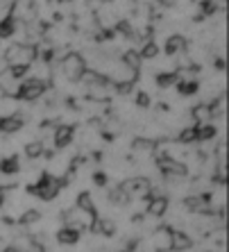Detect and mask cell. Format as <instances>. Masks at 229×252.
<instances>
[{
  "instance_id": "cell-1",
  "label": "cell",
  "mask_w": 229,
  "mask_h": 252,
  "mask_svg": "<svg viewBox=\"0 0 229 252\" xmlns=\"http://www.w3.org/2000/svg\"><path fill=\"white\" fill-rule=\"evenodd\" d=\"M64 184H66V177H57V175H53V173H43V175L39 177V182L32 184L28 191L32 195H36L39 200H43V202H50V200H55L59 195V191H61Z\"/></svg>"
},
{
  "instance_id": "cell-2",
  "label": "cell",
  "mask_w": 229,
  "mask_h": 252,
  "mask_svg": "<svg viewBox=\"0 0 229 252\" xmlns=\"http://www.w3.org/2000/svg\"><path fill=\"white\" fill-rule=\"evenodd\" d=\"M46 91H48L46 80H41V77H29V80H25V82L18 84V89L14 91V95H16L18 100H25V102H34V100H39Z\"/></svg>"
},
{
  "instance_id": "cell-3",
  "label": "cell",
  "mask_w": 229,
  "mask_h": 252,
  "mask_svg": "<svg viewBox=\"0 0 229 252\" xmlns=\"http://www.w3.org/2000/svg\"><path fill=\"white\" fill-rule=\"evenodd\" d=\"M36 55H39V48L32 46V43H14V46L7 48L5 53V59L7 64H32L36 59Z\"/></svg>"
},
{
  "instance_id": "cell-4",
  "label": "cell",
  "mask_w": 229,
  "mask_h": 252,
  "mask_svg": "<svg viewBox=\"0 0 229 252\" xmlns=\"http://www.w3.org/2000/svg\"><path fill=\"white\" fill-rule=\"evenodd\" d=\"M86 59L82 57L80 53H68L64 59H61V73H64L66 80L71 82H80L82 75L86 73Z\"/></svg>"
},
{
  "instance_id": "cell-5",
  "label": "cell",
  "mask_w": 229,
  "mask_h": 252,
  "mask_svg": "<svg viewBox=\"0 0 229 252\" xmlns=\"http://www.w3.org/2000/svg\"><path fill=\"white\" fill-rule=\"evenodd\" d=\"M168 207H171V202H168V198L166 195H147L145 198V214L152 218H161L166 216V211H168Z\"/></svg>"
},
{
  "instance_id": "cell-6",
  "label": "cell",
  "mask_w": 229,
  "mask_h": 252,
  "mask_svg": "<svg viewBox=\"0 0 229 252\" xmlns=\"http://www.w3.org/2000/svg\"><path fill=\"white\" fill-rule=\"evenodd\" d=\"M25 125L23 114H9V116H0V134H16Z\"/></svg>"
},
{
  "instance_id": "cell-7",
  "label": "cell",
  "mask_w": 229,
  "mask_h": 252,
  "mask_svg": "<svg viewBox=\"0 0 229 252\" xmlns=\"http://www.w3.org/2000/svg\"><path fill=\"white\" fill-rule=\"evenodd\" d=\"M171 234H172L171 227L157 229V232L150 236V248H152L154 252H171Z\"/></svg>"
},
{
  "instance_id": "cell-8",
  "label": "cell",
  "mask_w": 229,
  "mask_h": 252,
  "mask_svg": "<svg viewBox=\"0 0 229 252\" xmlns=\"http://www.w3.org/2000/svg\"><path fill=\"white\" fill-rule=\"evenodd\" d=\"M73 136H75V127L68 123H61L55 127L53 132V141H55V146L57 148H66V146H71V141Z\"/></svg>"
},
{
  "instance_id": "cell-9",
  "label": "cell",
  "mask_w": 229,
  "mask_h": 252,
  "mask_svg": "<svg viewBox=\"0 0 229 252\" xmlns=\"http://www.w3.org/2000/svg\"><path fill=\"white\" fill-rule=\"evenodd\" d=\"M193 248V239L186 234V232H177V229H172L171 234V250L175 252H186Z\"/></svg>"
},
{
  "instance_id": "cell-10",
  "label": "cell",
  "mask_w": 229,
  "mask_h": 252,
  "mask_svg": "<svg viewBox=\"0 0 229 252\" xmlns=\"http://www.w3.org/2000/svg\"><path fill=\"white\" fill-rule=\"evenodd\" d=\"M184 50H186V39H184L182 34H172V36H168V41H166V46H164V53L168 55V57L182 55Z\"/></svg>"
},
{
  "instance_id": "cell-11",
  "label": "cell",
  "mask_w": 229,
  "mask_h": 252,
  "mask_svg": "<svg viewBox=\"0 0 229 252\" xmlns=\"http://www.w3.org/2000/svg\"><path fill=\"white\" fill-rule=\"evenodd\" d=\"M80 232H82V229L73 227V225H64V227L57 232V241L61 246H73V243L80 241Z\"/></svg>"
},
{
  "instance_id": "cell-12",
  "label": "cell",
  "mask_w": 229,
  "mask_h": 252,
  "mask_svg": "<svg viewBox=\"0 0 229 252\" xmlns=\"http://www.w3.org/2000/svg\"><path fill=\"white\" fill-rule=\"evenodd\" d=\"M14 34H16V18L14 14H7L0 18V39H9Z\"/></svg>"
},
{
  "instance_id": "cell-13",
  "label": "cell",
  "mask_w": 229,
  "mask_h": 252,
  "mask_svg": "<svg viewBox=\"0 0 229 252\" xmlns=\"http://www.w3.org/2000/svg\"><path fill=\"white\" fill-rule=\"evenodd\" d=\"M177 80H179V73H175V70H161L157 77H154V82L159 84L161 89H171L177 84Z\"/></svg>"
},
{
  "instance_id": "cell-14",
  "label": "cell",
  "mask_w": 229,
  "mask_h": 252,
  "mask_svg": "<svg viewBox=\"0 0 229 252\" xmlns=\"http://www.w3.org/2000/svg\"><path fill=\"white\" fill-rule=\"evenodd\" d=\"M177 141L182 146H191V143H198V125H188V127H182L179 134H177Z\"/></svg>"
},
{
  "instance_id": "cell-15",
  "label": "cell",
  "mask_w": 229,
  "mask_h": 252,
  "mask_svg": "<svg viewBox=\"0 0 229 252\" xmlns=\"http://www.w3.org/2000/svg\"><path fill=\"white\" fill-rule=\"evenodd\" d=\"M18 170H21V161H18L16 155L0 159V173H2V175H14V173H18Z\"/></svg>"
},
{
  "instance_id": "cell-16",
  "label": "cell",
  "mask_w": 229,
  "mask_h": 252,
  "mask_svg": "<svg viewBox=\"0 0 229 252\" xmlns=\"http://www.w3.org/2000/svg\"><path fill=\"white\" fill-rule=\"evenodd\" d=\"M120 62H123L127 68H132V70H136V73H139L143 59H141V55H139V50H125L123 57H120Z\"/></svg>"
},
{
  "instance_id": "cell-17",
  "label": "cell",
  "mask_w": 229,
  "mask_h": 252,
  "mask_svg": "<svg viewBox=\"0 0 229 252\" xmlns=\"http://www.w3.org/2000/svg\"><path fill=\"white\" fill-rule=\"evenodd\" d=\"M177 91H179V95H193L200 91V84H198V80H177Z\"/></svg>"
},
{
  "instance_id": "cell-18",
  "label": "cell",
  "mask_w": 229,
  "mask_h": 252,
  "mask_svg": "<svg viewBox=\"0 0 229 252\" xmlns=\"http://www.w3.org/2000/svg\"><path fill=\"white\" fill-rule=\"evenodd\" d=\"M109 200H112V205L123 207V205L129 202V193L123 189V184H118V187H114L112 191H109Z\"/></svg>"
},
{
  "instance_id": "cell-19",
  "label": "cell",
  "mask_w": 229,
  "mask_h": 252,
  "mask_svg": "<svg viewBox=\"0 0 229 252\" xmlns=\"http://www.w3.org/2000/svg\"><path fill=\"white\" fill-rule=\"evenodd\" d=\"M139 55H141V59H154L159 55V46L154 41H147V43H143V48L139 50Z\"/></svg>"
},
{
  "instance_id": "cell-20",
  "label": "cell",
  "mask_w": 229,
  "mask_h": 252,
  "mask_svg": "<svg viewBox=\"0 0 229 252\" xmlns=\"http://www.w3.org/2000/svg\"><path fill=\"white\" fill-rule=\"evenodd\" d=\"M25 155H28V159H36L43 155V143H39V141H32V143H28L25 146Z\"/></svg>"
},
{
  "instance_id": "cell-21",
  "label": "cell",
  "mask_w": 229,
  "mask_h": 252,
  "mask_svg": "<svg viewBox=\"0 0 229 252\" xmlns=\"http://www.w3.org/2000/svg\"><path fill=\"white\" fill-rule=\"evenodd\" d=\"M75 207H80V209H95V205H93V195L91 193H80L77 195V205Z\"/></svg>"
},
{
  "instance_id": "cell-22",
  "label": "cell",
  "mask_w": 229,
  "mask_h": 252,
  "mask_svg": "<svg viewBox=\"0 0 229 252\" xmlns=\"http://www.w3.org/2000/svg\"><path fill=\"white\" fill-rule=\"evenodd\" d=\"M39 218H41V214H39V211H36V209H29V211H25L23 216L18 218V223H21V225H32V223H36Z\"/></svg>"
},
{
  "instance_id": "cell-23",
  "label": "cell",
  "mask_w": 229,
  "mask_h": 252,
  "mask_svg": "<svg viewBox=\"0 0 229 252\" xmlns=\"http://www.w3.org/2000/svg\"><path fill=\"white\" fill-rule=\"evenodd\" d=\"M136 107H141V109H147V107H150V95L141 91V94L136 95Z\"/></svg>"
},
{
  "instance_id": "cell-24",
  "label": "cell",
  "mask_w": 229,
  "mask_h": 252,
  "mask_svg": "<svg viewBox=\"0 0 229 252\" xmlns=\"http://www.w3.org/2000/svg\"><path fill=\"white\" fill-rule=\"evenodd\" d=\"M93 182L98 184V187H105V184H107V175H105V173H95V175H93Z\"/></svg>"
},
{
  "instance_id": "cell-25",
  "label": "cell",
  "mask_w": 229,
  "mask_h": 252,
  "mask_svg": "<svg viewBox=\"0 0 229 252\" xmlns=\"http://www.w3.org/2000/svg\"><path fill=\"white\" fill-rule=\"evenodd\" d=\"M2 202H5V189L0 187V205H2Z\"/></svg>"
}]
</instances>
